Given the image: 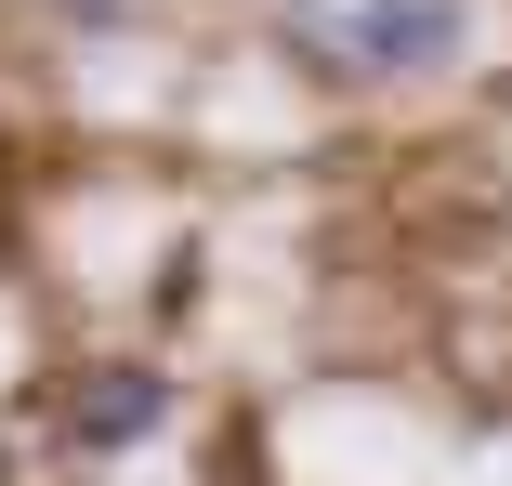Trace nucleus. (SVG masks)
I'll return each instance as SVG.
<instances>
[{
  "label": "nucleus",
  "mask_w": 512,
  "mask_h": 486,
  "mask_svg": "<svg viewBox=\"0 0 512 486\" xmlns=\"http://www.w3.org/2000/svg\"><path fill=\"white\" fill-rule=\"evenodd\" d=\"M460 40H473L460 0H329L289 27V53L316 79H434V66H460Z\"/></svg>",
  "instance_id": "1"
},
{
  "label": "nucleus",
  "mask_w": 512,
  "mask_h": 486,
  "mask_svg": "<svg viewBox=\"0 0 512 486\" xmlns=\"http://www.w3.org/2000/svg\"><path fill=\"white\" fill-rule=\"evenodd\" d=\"M158 421H171V381H158V368H92L79 395H66V434H79L92 460H106V447H145Z\"/></svg>",
  "instance_id": "2"
},
{
  "label": "nucleus",
  "mask_w": 512,
  "mask_h": 486,
  "mask_svg": "<svg viewBox=\"0 0 512 486\" xmlns=\"http://www.w3.org/2000/svg\"><path fill=\"white\" fill-rule=\"evenodd\" d=\"M53 14H66V27H119L132 0H53Z\"/></svg>",
  "instance_id": "3"
}]
</instances>
